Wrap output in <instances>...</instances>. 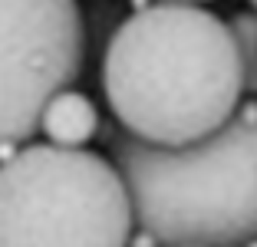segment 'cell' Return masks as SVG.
I'll return each instance as SVG.
<instances>
[{
	"mask_svg": "<svg viewBox=\"0 0 257 247\" xmlns=\"http://www.w3.org/2000/svg\"><path fill=\"white\" fill-rule=\"evenodd\" d=\"M195 4H208V0H195Z\"/></svg>",
	"mask_w": 257,
	"mask_h": 247,
	"instance_id": "cell-8",
	"label": "cell"
},
{
	"mask_svg": "<svg viewBox=\"0 0 257 247\" xmlns=\"http://www.w3.org/2000/svg\"><path fill=\"white\" fill-rule=\"evenodd\" d=\"M115 122L152 145H185L231 119L244 69L227 20L195 0H155L115 27L102 56Z\"/></svg>",
	"mask_w": 257,
	"mask_h": 247,
	"instance_id": "cell-1",
	"label": "cell"
},
{
	"mask_svg": "<svg viewBox=\"0 0 257 247\" xmlns=\"http://www.w3.org/2000/svg\"><path fill=\"white\" fill-rule=\"evenodd\" d=\"M247 4H250V7H254V10H257V0H247Z\"/></svg>",
	"mask_w": 257,
	"mask_h": 247,
	"instance_id": "cell-7",
	"label": "cell"
},
{
	"mask_svg": "<svg viewBox=\"0 0 257 247\" xmlns=\"http://www.w3.org/2000/svg\"><path fill=\"white\" fill-rule=\"evenodd\" d=\"M254 244H257V240H254Z\"/></svg>",
	"mask_w": 257,
	"mask_h": 247,
	"instance_id": "cell-9",
	"label": "cell"
},
{
	"mask_svg": "<svg viewBox=\"0 0 257 247\" xmlns=\"http://www.w3.org/2000/svg\"><path fill=\"white\" fill-rule=\"evenodd\" d=\"M128 185L86 145L23 142L0 158V244H125Z\"/></svg>",
	"mask_w": 257,
	"mask_h": 247,
	"instance_id": "cell-3",
	"label": "cell"
},
{
	"mask_svg": "<svg viewBox=\"0 0 257 247\" xmlns=\"http://www.w3.org/2000/svg\"><path fill=\"white\" fill-rule=\"evenodd\" d=\"M40 132L56 145H86L99 132V109L86 92L63 86L46 99L40 112Z\"/></svg>",
	"mask_w": 257,
	"mask_h": 247,
	"instance_id": "cell-5",
	"label": "cell"
},
{
	"mask_svg": "<svg viewBox=\"0 0 257 247\" xmlns=\"http://www.w3.org/2000/svg\"><path fill=\"white\" fill-rule=\"evenodd\" d=\"M231 37H234L237 56L244 69V92L257 96V10H241L227 20Z\"/></svg>",
	"mask_w": 257,
	"mask_h": 247,
	"instance_id": "cell-6",
	"label": "cell"
},
{
	"mask_svg": "<svg viewBox=\"0 0 257 247\" xmlns=\"http://www.w3.org/2000/svg\"><path fill=\"white\" fill-rule=\"evenodd\" d=\"M106 145L128 185L136 227L159 244L257 240V96L224 126L185 145H152L106 129Z\"/></svg>",
	"mask_w": 257,
	"mask_h": 247,
	"instance_id": "cell-2",
	"label": "cell"
},
{
	"mask_svg": "<svg viewBox=\"0 0 257 247\" xmlns=\"http://www.w3.org/2000/svg\"><path fill=\"white\" fill-rule=\"evenodd\" d=\"M83 60L76 0H0V158L40 132L46 99L79 79Z\"/></svg>",
	"mask_w": 257,
	"mask_h": 247,
	"instance_id": "cell-4",
	"label": "cell"
}]
</instances>
